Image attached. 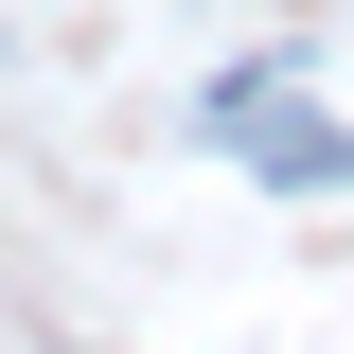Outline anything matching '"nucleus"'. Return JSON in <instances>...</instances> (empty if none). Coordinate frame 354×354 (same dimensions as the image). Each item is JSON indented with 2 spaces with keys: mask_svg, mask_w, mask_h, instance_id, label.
I'll return each mask as SVG.
<instances>
[{
  "mask_svg": "<svg viewBox=\"0 0 354 354\" xmlns=\"http://www.w3.org/2000/svg\"><path fill=\"white\" fill-rule=\"evenodd\" d=\"M213 142H230L248 177H301V195H354V142L319 124V106H301L283 71H230V88H213Z\"/></svg>",
  "mask_w": 354,
  "mask_h": 354,
  "instance_id": "obj_1",
  "label": "nucleus"
}]
</instances>
